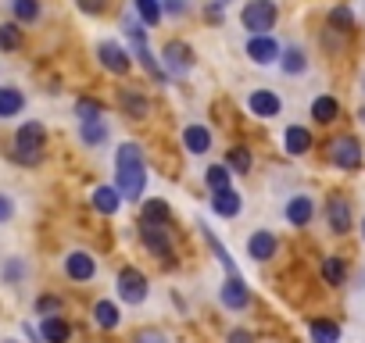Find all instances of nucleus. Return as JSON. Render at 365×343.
I'll return each mask as SVG.
<instances>
[{"mask_svg":"<svg viewBox=\"0 0 365 343\" xmlns=\"http://www.w3.org/2000/svg\"><path fill=\"white\" fill-rule=\"evenodd\" d=\"M115 172H118V194L125 201H140L143 186H147V161H143V150L140 143H122L118 154H115Z\"/></svg>","mask_w":365,"mask_h":343,"instance_id":"obj_1","label":"nucleus"},{"mask_svg":"<svg viewBox=\"0 0 365 343\" xmlns=\"http://www.w3.org/2000/svg\"><path fill=\"white\" fill-rule=\"evenodd\" d=\"M43 143H47V129H43L40 122H26V125H19V132H15L11 154H15V161H22V164H36L40 154H43Z\"/></svg>","mask_w":365,"mask_h":343,"instance_id":"obj_2","label":"nucleus"},{"mask_svg":"<svg viewBox=\"0 0 365 343\" xmlns=\"http://www.w3.org/2000/svg\"><path fill=\"white\" fill-rule=\"evenodd\" d=\"M240 19H244V29H251V36H265V33L276 26L279 8L272 4V0H251Z\"/></svg>","mask_w":365,"mask_h":343,"instance_id":"obj_3","label":"nucleus"},{"mask_svg":"<svg viewBox=\"0 0 365 343\" xmlns=\"http://www.w3.org/2000/svg\"><path fill=\"white\" fill-rule=\"evenodd\" d=\"M329 161L340 164L344 172H358L361 168V143L354 136H336L329 143Z\"/></svg>","mask_w":365,"mask_h":343,"instance_id":"obj_4","label":"nucleus"},{"mask_svg":"<svg viewBox=\"0 0 365 343\" xmlns=\"http://www.w3.org/2000/svg\"><path fill=\"white\" fill-rule=\"evenodd\" d=\"M147 275L140 272V268H122L118 272V297L125 300V304H143L147 300Z\"/></svg>","mask_w":365,"mask_h":343,"instance_id":"obj_5","label":"nucleus"},{"mask_svg":"<svg viewBox=\"0 0 365 343\" xmlns=\"http://www.w3.org/2000/svg\"><path fill=\"white\" fill-rule=\"evenodd\" d=\"M140 240H143V247H147L154 258H161L165 265H172V243H168V229L143 222V226H140Z\"/></svg>","mask_w":365,"mask_h":343,"instance_id":"obj_6","label":"nucleus"},{"mask_svg":"<svg viewBox=\"0 0 365 343\" xmlns=\"http://www.w3.org/2000/svg\"><path fill=\"white\" fill-rule=\"evenodd\" d=\"M161 58H165V65H168L172 75H187L194 68V51H190V43H182V40L165 43V54Z\"/></svg>","mask_w":365,"mask_h":343,"instance_id":"obj_7","label":"nucleus"},{"mask_svg":"<svg viewBox=\"0 0 365 343\" xmlns=\"http://www.w3.org/2000/svg\"><path fill=\"white\" fill-rule=\"evenodd\" d=\"M219 300H222L230 311H244V307L251 304V290H247V283H244L240 275H230L226 286L219 290Z\"/></svg>","mask_w":365,"mask_h":343,"instance_id":"obj_8","label":"nucleus"},{"mask_svg":"<svg viewBox=\"0 0 365 343\" xmlns=\"http://www.w3.org/2000/svg\"><path fill=\"white\" fill-rule=\"evenodd\" d=\"M97 58H101V65H104L111 75H125V72H129V65H133V61H129V54H125L118 43H111V40H104V43L97 47Z\"/></svg>","mask_w":365,"mask_h":343,"instance_id":"obj_9","label":"nucleus"},{"mask_svg":"<svg viewBox=\"0 0 365 343\" xmlns=\"http://www.w3.org/2000/svg\"><path fill=\"white\" fill-rule=\"evenodd\" d=\"M93 272H97V261H93L86 250H72V254L65 258V275H68V279H76V283H90Z\"/></svg>","mask_w":365,"mask_h":343,"instance_id":"obj_10","label":"nucleus"},{"mask_svg":"<svg viewBox=\"0 0 365 343\" xmlns=\"http://www.w3.org/2000/svg\"><path fill=\"white\" fill-rule=\"evenodd\" d=\"M247 58H251L255 65H272V61L279 58V43H276L272 36H251V40H247Z\"/></svg>","mask_w":365,"mask_h":343,"instance_id":"obj_11","label":"nucleus"},{"mask_svg":"<svg viewBox=\"0 0 365 343\" xmlns=\"http://www.w3.org/2000/svg\"><path fill=\"white\" fill-rule=\"evenodd\" d=\"M118 104H122V111H125L129 118H147V115H150V100H147L143 93H136L133 86H122Z\"/></svg>","mask_w":365,"mask_h":343,"instance_id":"obj_12","label":"nucleus"},{"mask_svg":"<svg viewBox=\"0 0 365 343\" xmlns=\"http://www.w3.org/2000/svg\"><path fill=\"white\" fill-rule=\"evenodd\" d=\"M40 336H43V343H68L72 339V325L61 315H51V318L40 322Z\"/></svg>","mask_w":365,"mask_h":343,"instance_id":"obj_13","label":"nucleus"},{"mask_svg":"<svg viewBox=\"0 0 365 343\" xmlns=\"http://www.w3.org/2000/svg\"><path fill=\"white\" fill-rule=\"evenodd\" d=\"M247 107H251L258 118H272V115H279V97L269 93V90H255V93L247 97Z\"/></svg>","mask_w":365,"mask_h":343,"instance_id":"obj_14","label":"nucleus"},{"mask_svg":"<svg viewBox=\"0 0 365 343\" xmlns=\"http://www.w3.org/2000/svg\"><path fill=\"white\" fill-rule=\"evenodd\" d=\"M326 215H329V229L333 233H347L351 229V208H347V201H340V197H333L329 201V208H326Z\"/></svg>","mask_w":365,"mask_h":343,"instance_id":"obj_15","label":"nucleus"},{"mask_svg":"<svg viewBox=\"0 0 365 343\" xmlns=\"http://www.w3.org/2000/svg\"><path fill=\"white\" fill-rule=\"evenodd\" d=\"M247 254H251L255 261H269V258L276 254V236H272V233H265V229H262V233H255V236L247 240Z\"/></svg>","mask_w":365,"mask_h":343,"instance_id":"obj_16","label":"nucleus"},{"mask_svg":"<svg viewBox=\"0 0 365 343\" xmlns=\"http://www.w3.org/2000/svg\"><path fill=\"white\" fill-rule=\"evenodd\" d=\"M312 215H315L312 197H294V201L287 204V222H290V226H308Z\"/></svg>","mask_w":365,"mask_h":343,"instance_id":"obj_17","label":"nucleus"},{"mask_svg":"<svg viewBox=\"0 0 365 343\" xmlns=\"http://www.w3.org/2000/svg\"><path fill=\"white\" fill-rule=\"evenodd\" d=\"M118 204H122V194H118V190H111V186H97V190H93V208H97L101 215H115Z\"/></svg>","mask_w":365,"mask_h":343,"instance_id":"obj_18","label":"nucleus"},{"mask_svg":"<svg viewBox=\"0 0 365 343\" xmlns=\"http://www.w3.org/2000/svg\"><path fill=\"white\" fill-rule=\"evenodd\" d=\"M212 208H215V215H222V218H237V215H240V194H237V190H222V194H215Z\"/></svg>","mask_w":365,"mask_h":343,"instance_id":"obj_19","label":"nucleus"},{"mask_svg":"<svg viewBox=\"0 0 365 343\" xmlns=\"http://www.w3.org/2000/svg\"><path fill=\"white\" fill-rule=\"evenodd\" d=\"M308 332H312V343H340V325H333L326 318L308 322Z\"/></svg>","mask_w":365,"mask_h":343,"instance_id":"obj_20","label":"nucleus"},{"mask_svg":"<svg viewBox=\"0 0 365 343\" xmlns=\"http://www.w3.org/2000/svg\"><path fill=\"white\" fill-rule=\"evenodd\" d=\"M182 143H187L190 154H205V150L212 147V132H208L205 125H190L187 132H182Z\"/></svg>","mask_w":365,"mask_h":343,"instance_id":"obj_21","label":"nucleus"},{"mask_svg":"<svg viewBox=\"0 0 365 343\" xmlns=\"http://www.w3.org/2000/svg\"><path fill=\"white\" fill-rule=\"evenodd\" d=\"M22 107H26V97H22L19 90L0 86V118H11V115H19Z\"/></svg>","mask_w":365,"mask_h":343,"instance_id":"obj_22","label":"nucleus"},{"mask_svg":"<svg viewBox=\"0 0 365 343\" xmlns=\"http://www.w3.org/2000/svg\"><path fill=\"white\" fill-rule=\"evenodd\" d=\"M283 143H287L290 154H308V147H312V132L301 129V125H290L287 136H283Z\"/></svg>","mask_w":365,"mask_h":343,"instance_id":"obj_23","label":"nucleus"},{"mask_svg":"<svg viewBox=\"0 0 365 343\" xmlns=\"http://www.w3.org/2000/svg\"><path fill=\"white\" fill-rule=\"evenodd\" d=\"M172 218V211H168V201H143V222H150V226H165Z\"/></svg>","mask_w":365,"mask_h":343,"instance_id":"obj_24","label":"nucleus"},{"mask_svg":"<svg viewBox=\"0 0 365 343\" xmlns=\"http://www.w3.org/2000/svg\"><path fill=\"white\" fill-rule=\"evenodd\" d=\"M76 115H79V122H83V125H86V122H101L104 104H101V100H93V97H79V100H76Z\"/></svg>","mask_w":365,"mask_h":343,"instance_id":"obj_25","label":"nucleus"},{"mask_svg":"<svg viewBox=\"0 0 365 343\" xmlns=\"http://www.w3.org/2000/svg\"><path fill=\"white\" fill-rule=\"evenodd\" d=\"M118 307L111 304V300H97V307H93V322L101 325V329H115L118 325Z\"/></svg>","mask_w":365,"mask_h":343,"instance_id":"obj_26","label":"nucleus"},{"mask_svg":"<svg viewBox=\"0 0 365 343\" xmlns=\"http://www.w3.org/2000/svg\"><path fill=\"white\" fill-rule=\"evenodd\" d=\"M312 115H315V122H322V125H329L336 115H340V104L333 100V97H319L315 104H312Z\"/></svg>","mask_w":365,"mask_h":343,"instance_id":"obj_27","label":"nucleus"},{"mask_svg":"<svg viewBox=\"0 0 365 343\" xmlns=\"http://www.w3.org/2000/svg\"><path fill=\"white\" fill-rule=\"evenodd\" d=\"M19 47H22V29H19L15 22H4V26H0V51L11 54V51H19Z\"/></svg>","mask_w":365,"mask_h":343,"instance_id":"obj_28","label":"nucleus"},{"mask_svg":"<svg viewBox=\"0 0 365 343\" xmlns=\"http://www.w3.org/2000/svg\"><path fill=\"white\" fill-rule=\"evenodd\" d=\"M308 68V58H304V51L301 47H287L283 51V72H290V75H301Z\"/></svg>","mask_w":365,"mask_h":343,"instance_id":"obj_29","label":"nucleus"},{"mask_svg":"<svg viewBox=\"0 0 365 343\" xmlns=\"http://www.w3.org/2000/svg\"><path fill=\"white\" fill-rule=\"evenodd\" d=\"M79 136H83L86 147H101L108 139V125L104 122H86V125H79Z\"/></svg>","mask_w":365,"mask_h":343,"instance_id":"obj_30","label":"nucleus"},{"mask_svg":"<svg viewBox=\"0 0 365 343\" xmlns=\"http://www.w3.org/2000/svg\"><path fill=\"white\" fill-rule=\"evenodd\" d=\"M201 233H205V240H208V247H212V250H215V258H219V261H222V268H226V272H230V275H237V265H233V258H230V250H226V247H222V243H219V240H215V233H212V229H208V226H201Z\"/></svg>","mask_w":365,"mask_h":343,"instance_id":"obj_31","label":"nucleus"},{"mask_svg":"<svg viewBox=\"0 0 365 343\" xmlns=\"http://www.w3.org/2000/svg\"><path fill=\"white\" fill-rule=\"evenodd\" d=\"M11 11L19 22H36L40 19V0H11Z\"/></svg>","mask_w":365,"mask_h":343,"instance_id":"obj_32","label":"nucleus"},{"mask_svg":"<svg viewBox=\"0 0 365 343\" xmlns=\"http://www.w3.org/2000/svg\"><path fill=\"white\" fill-rule=\"evenodd\" d=\"M205 179H208V186H212L215 194H222V190H230V168H226V164H212V168L205 172Z\"/></svg>","mask_w":365,"mask_h":343,"instance_id":"obj_33","label":"nucleus"},{"mask_svg":"<svg viewBox=\"0 0 365 343\" xmlns=\"http://www.w3.org/2000/svg\"><path fill=\"white\" fill-rule=\"evenodd\" d=\"M322 275H326V283H329V286H340V283H344V275H347V268H344V261H340V258H326V261H322Z\"/></svg>","mask_w":365,"mask_h":343,"instance_id":"obj_34","label":"nucleus"},{"mask_svg":"<svg viewBox=\"0 0 365 343\" xmlns=\"http://www.w3.org/2000/svg\"><path fill=\"white\" fill-rule=\"evenodd\" d=\"M136 11H140L143 26H158V22H161V8H158V0H136Z\"/></svg>","mask_w":365,"mask_h":343,"instance_id":"obj_35","label":"nucleus"},{"mask_svg":"<svg viewBox=\"0 0 365 343\" xmlns=\"http://www.w3.org/2000/svg\"><path fill=\"white\" fill-rule=\"evenodd\" d=\"M329 26H333L336 33H351V29H354V15H351L347 8H333V11H329Z\"/></svg>","mask_w":365,"mask_h":343,"instance_id":"obj_36","label":"nucleus"},{"mask_svg":"<svg viewBox=\"0 0 365 343\" xmlns=\"http://www.w3.org/2000/svg\"><path fill=\"white\" fill-rule=\"evenodd\" d=\"M226 168H233V172H251V154H247L244 147L230 150V157H226Z\"/></svg>","mask_w":365,"mask_h":343,"instance_id":"obj_37","label":"nucleus"},{"mask_svg":"<svg viewBox=\"0 0 365 343\" xmlns=\"http://www.w3.org/2000/svg\"><path fill=\"white\" fill-rule=\"evenodd\" d=\"M136 54H140V61H143V68H147V72H150L154 79H165V72H161V68H158V61L150 58V51H147V43H140V47H136Z\"/></svg>","mask_w":365,"mask_h":343,"instance_id":"obj_38","label":"nucleus"},{"mask_svg":"<svg viewBox=\"0 0 365 343\" xmlns=\"http://www.w3.org/2000/svg\"><path fill=\"white\" fill-rule=\"evenodd\" d=\"M36 311L47 315V318L58 315V311H61V297H40V300H36Z\"/></svg>","mask_w":365,"mask_h":343,"instance_id":"obj_39","label":"nucleus"},{"mask_svg":"<svg viewBox=\"0 0 365 343\" xmlns=\"http://www.w3.org/2000/svg\"><path fill=\"white\" fill-rule=\"evenodd\" d=\"M22 275H26V265H22V261H19V258H15V261H8V265H4V279H8V283H19V279H22Z\"/></svg>","mask_w":365,"mask_h":343,"instance_id":"obj_40","label":"nucleus"},{"mask_svg":"<svg viewBox=\"0 0 365 343\" xmlns=\"http://www.w3.org/2000/svg\"><path fill=\"white\" fill-rule=\"evenodd\" d=\"M79 4V11H86V15H101L104 8H108V0H76Z\"/></svg>","mask_w":365,"mask_h":343,"instance_id":"obj_41","label":"nucleus"},{"mask_svg":"<svg viewBox=\"0 0 365 343\" xmlns=\"http://www.w3.org/2000/svg\"><path fill=\"white\" fill-rule=\"evenodd\" d=\"M133 343H168V339H165L158 329H143V332H136V339H133Z\"/></svg>","mask_w":365,"mask_h":343,"instance_id":"obj_42","label":"nucleus"},{"mask_svg":"<svg viewBox=\"0 0 365 343\" xmlns=\"http://www.w3.org/2000/svg\"><path fill=\"white\" fill-rule=\"evenodd\" d=\"M11 218H15V204L8 194H0V222H11Z\"/></svg>","mask_w":365,"mask_h":343,"instance_id":"obj_43","label":"nucleus"},{"mask_svg":"<svg viewBox=\"0 0 365 343\" xmlns=\"http://www.w3.org/2000/svg\"><path fill=\"white\" fill-rule=\"evenodd\" d=\"M230 343H255V336H251L247 329H233V332H230Z\"/></svg>","mask_w":365,"mask_h":343,"instance_id":"obj_44","label":"nucleus"},{"mask_svg":"<svg viewBox=\"0 0 365 343\" xmlns=\"http://www.w3.org/2000/svg\"><path fill=\"white\" fill-rule=\"evenodd\" d=\"M165 8H168L172 15H182V11H187V0H165Z\"/></svg>","mask_w":365,"mask_h":343,"instance_id":"obj_45","label":"nucleus"},{"mask_svg":"<svg viewBox=\"0 0 365 343\" xmlns=\"http://www.w3.org/2000/svg\"><path fill=\"white\" fill-rule=\"evenodd\" d=\"M358 118H361V122H365V107H361V111H358Z\"/></svg>","mask_w":365,"mask_h":343,"instance_id":"obj_46","label":"nucleus"},{"mask_svg":"<svg viewBox=\"0 0 365 343\" xmlns=\"http://www.w3.org/2000/svg\"><path fill=\"white\" fill-rule=\"evenodd\" d=\"M215 4H219V8H222V4H230V0H215Z\"/></svg>","mask_w":365,"mask_h":343,"instance_id":"obj_47","label":"nucleus"},{"mask_svg":"<svg viewBox=\"0 0 365 343\" xmlns=\"http://www.w3.org/2000/svg\"><path fill=\"white\" fill-rule=\"evenodd\" d=\"M361 233H365V222H361Z\"/></svg>","mask_w":365,"mask_h":343,"instance_id":"obj_48","label":"nucleus"},{"mask_svg":"<svg viewBox=\"0 0 365 343\" xmlns=\"http://www.w3.org/2000/svg\"><path fill=\"white\" fill-rule=\"evenodd\" d=\"M361 90H365V79H361Z\"/></svg>","mask_w":365,"mask_h":343,"instance_id":"obj_49","label":"nucleus"},{"mask_svg":"<svg viewBox=\"0 0 365 343\" xmlns=\"http://www.w3.org/2000/svg\"><path fill=\"white\" fill-rule=\"evenodd\" d=\"M4 343H15V339H4Z\"/></svg>","mask_w":365,"mask_h":343,"instance_id":"obj_50","label":"nucleus"}]
</instances>
